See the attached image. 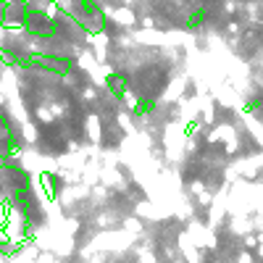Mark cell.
Instances as JSON below:
<instances>
[{
	"label": "cell",
	"instance_id": "cell-2",
	"mask_svg": "<svg viewBox=\"0 0 263 263\" xmlns=\"http://www.w3.org/2000/svg\"><path fill=\"white\" fill-rule=\"evenodd\" d=\"M206 21H208V8H206V5L192 8L190 16H187V21H184V29H187V32H198Z\"/></svg>",
	"mask_w": 263,
	"mask_h": 263
},
{
	"label": "cell",
	"instance_id": "cell-4",
	"mask_svg": "<svg viewBox=\"0 0 263 263\" xmlns=\"http://www.w3.org/2000/svg\"><path fill=\"white\" fill-rule=\"evenodd\" d=\"M42 184H45V192H48V198H55L58 190H61V182H58V176H42Z\"/></svg>",
	"mask_w": 263,
	"mask_h": 263
},
{
	"label": "cell",
	"instance_id": "cell-3",
	"mask_svg": "<svg viewBox=\"0 0 263 263\" xmlns=\"http://www.w3.org/2000/svg\"><path fill=\"white\" fill-rule=\"evenodd\" d=\"M132 111L137 116H150L153 111H156V98H134L132 100Z\"/></svg>",
	"mask_w": 263,
	"mask_h": 263
},
{
	"label": "cell",
	"instance_id": "cell-1",
	"mask_svg": "<svg viewBox=\"0 0 263 263\" xmlns=\"http://www.w3.org/2000/svg\"><path fill=\"white\" fill-rule=\"evenodd\" d=\"M105 90H108V95L124 100V98L132 92V76L126 74V71H113V74H108V76H105Z\"/></svg>",
	"mask_w": 263,
	"mask_h": 263
},
{
	"label": "cell",
	"instance_id": "cell-5",
	"mask_svg": "<svg viewBox=\"0 0 263 263\" xmlns=\"http://www.w3.org/2000/svg\"><path fill=\"white\" fill-rule=\"evenodd\" d=\"M245 111L248 113H261L263 111V95H258V98H250V100H245Z\"/></svg>",
	"mask_w": 263,
	"mask_h": 263
}]
</instances>
